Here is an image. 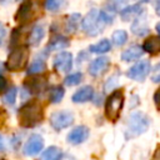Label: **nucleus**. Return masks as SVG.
<instances>
[{"label": "nucleus", "instance_id": "1", "mask_svg": "<svg viewBox=\"0 0 160 160\" xmlns=\"http://www.w3.org/2000/svg\"><path fill=\"white\" fill-rule=\"evenodd\" d=\"M19 124L22 128H32L40 124L44 119V109L40 101L30 100L19 109L18 112Z\"/></svg>", "mask_w": 160, "mask_h": 160}, {"label": "nucleus", "instance_id": "2", "mask_svg": "<svg viewBox=\"0 0 160 160\" xmlns=\"http://www.w3.org/2000/svg\"><path fill=\"white\" fill-rule=\"evenodd\" d=\"M111 22V18L104 12V11H99V10H90L86 16L82 20V30L85 34L90 35V36H95L101 32V29L104 25L110 24Z\"/></svg>", "mask_w": 160, "mask_h": 160}, {"label": "nucleus", "instance_id": "3", "mask_svg": "<svg viewBox=\"0 0 160 160\" xmlns=\"http://www.w3.org/2000/svg\"><path fill=\"white\" fill-rule=\"evenodd\" d=\"M124 106V92L122 90L112 91L105 101V116L109 121H116Z\"/></svg>", "mask_w": 160, "mask_h": 160}, {"label": "nucleus", "instance_id": "4", "mask_svg": "<svg viewBox=\"0 0 160 160\" xmlns=\"http://www.w3.org/2000/svg\"><path fill=\"white\" fill-rule=\"evenodd\" d=\"M149 128V119L145 114L140 111H135L130 115L129 121H128V130L126 135L128 138H134L139 136L142 132H145Z\"/></svg>", "mask_w": 160, "mask_h": 160}, {"label": "nucleus", "instance_id": "5", "mask_svg": "<svg viewBox=\"0 0 160 160\" xmlns=\"http://www.w3.org/2000/svg\"><path fill=\"white\" fill-rule=\"evenodd\" d=\"M29 58V50L25 46H19L15 48L8 56L6 60V69L10 71H20L25 68Z\"/></svg>", "mask_w": 160, "mask_h": 160}, {"label": "nucleus", "instance_id": "6", "mask_svg": "<svg viewBox=\"0 0 160 160\" xmlns=\"http://www.w3.org/2000/svg\"><path fill=\"white\" fill-rule=\"evenodd\" d=\"M40 12V6L38 0H25L18 9L15 14V20L18 22H30Z\"/></svg>", "mask_w": 160, "mask_h": 160}, {"label": "nucleus", "instance_id": "7", "mask_svg": "<svg viewBox=\"0 0 160 160\" xmlns=\"http://www.w3.org/2000/svg\"><path fill=\"white\" fill-rule=\"evenodd\" d=\"M74 122V115L70 111L60 110L50 115V124L55 130H62Z\"/></svg>", "mask_w": 160, "mask_h": 160}, {"label": "nucleus", "instance_id": "8", "mask_svg": "<svg viewBox=\"0 0 160 160\" xmlns=\"http://www.w3.org/2000/svg\"><path fill=\"white\" fill-rule=\"evenodd\" d=\"M149 72H150V62H149V60H141V61L136 62L134 66H131L128 70L126 75H128V78H130L132 80L144 81Z\"/></svg>", "mask_w": 160, "mask_h": 160}, {"label": "nucleus", "instance_id": "9", "mask_svg": "<svg viewBox=\"0 0 160 160\" xmlns=\"http://www.w3.org/2000/svg\"><path fill=\"white\" fill-rule=\"evenodd\" d=\"M52 66L59 72H68L72 68V55L69 51H61L54 56Z\"/></svg>", "mask_w": 160, "mask_h": 160}, {"label": "nucleus", "instance_id": "10", "mask_svg": "<svg viewBox=\"0 0 160 160\" xmlns=\"http://www.w3.org/2000/svg\"><path fill=\"white\" fill-rule=\"evenodd\" d=\"M42 146H44L42 138L39 134H34L25 142L24 149H22V152L25 155H28V156H34V155H36V154H39L41 151Z\"/></svg>", "mask_w": 160, "mask_h": 160}, {"label": "nucleus", "instance_id": "11", "mask_svg": "<svg viewBox=\"0 0 160 160\" xmlns=\"http://www.w3.org/2000/svg\"><path fill=\"white\" fill-rule=\"evenodd\" d=\"M88 136H89V129L84 125H79L69 132L68 141L72 145H79L81 142H84L88 139Z\"/></svg>", "mask_w": 160, "mask_h": 160}, {"label": "nucleus", "instance_id": "12", "mask_svg": "<svg viewBox=\"0 0 160 160\" xmlns=\"http://www.w3.org/2000/svg\"><path fill=\"white\" fill-rule=\"evenodd\" d=\"M109 66H110V60L108 58H98L90 62L89 74L91 76H99L102 72H105Z\"/></svg>", "mask_w": 160, "mask_h": 160}, {"label": "nucleus", "instance_id": "13", "mask_svg": "<svg viewBox=\"0 0 160 160\" xmlns=\"http://www.w3.org/2000/svg\"><path fill=\"white\" fill-rule=\"evenodd\" d=\"M24 85L31 91V92H40L46 88V78L44 76H34L26 79Z\"/></svg>", "mask_w": 160, "mask_h": 160}, {"label": "nucleus", "instance_id": "14", "mask_svg": "<svg viewBox=\"0 0 160 160\" xmlns=\"http://www.w3.org/2000/svg\"><path fill=\"white\" fill-rule=\"evenodd\" d=\"M142 50L149 54H152V55L160 54V36L146 38L142 42Z\"/></svg>", "mask_w": 160, "mask_h": 160}, {"label": "nucleus", "instance_id": "15", "mask_svg": "<svg viewBox=\"0 0 160 160\" xmlns=\"http://www.w3.org/2000/svg\"><path fill=\"white\" fill-rule=\"evenodd\" d=\"M94 96V89L90 85H86L81 89H79L74 95H72V101L74 102H85L89 101Z\"/></svg>", "mask_w": 160, "mask_h": 160}, {"label": "nucleus", "instance_id": "16", "mask_svg": "<svg viewBox=\"0 0 160 160\" xmlns=\"http://www.w3.org/2000/svg\"><path fill=\"white\" fill-rule=\"evenodd\" d=\"M142 52H144L142 48H140L138 45L130 46L125 51L121 52V60L122 61H132V60H136V59H139L142 55Z\"/></svg>", "mask_w": 160, "mask_h": 160}, {"label": "nucleus", "instance_id": "17", "mask_svg": "<svg viewBox=\"0 0 160 160\" xmlns=\"http://www.w3.org/2000/svg\"><path fill=\"white\" fill-rule=\"evenodd\" d=\"M44 35H45V29H44V26H42V25H36V26L31 30V32H30V35H29V44L32 45V46H38V45L41 42Z\"/></svg>", "mask_w": 160, "mask_h": 160}, {"label": "nucleus", "instance_id": "18", "mask_svg": "<svg viewBox=\"0 0 160 160\" xmlns=\"http://www.w3.org/2000/svg\"><path fill=\"white\" fill-rule=\"evenodd\" d=\"M62 158V151L56 146H49L40 155L39 160H60Z\"/></svg>", "mask_w": 160, "mask_h": 160}, {"label": "nucleus", "instance_id": "19", "mask_svg": "<svg viewBox=\"0 0 160 160\" xmlns=\"http://www.w3.org/2000/svg\"><path fill=\"white\" fill-rule=\"evenodd\" d=\"M141 11H142V9H141V6H140L139 4L128 6V8H125V9L121 11V19H122L124 21L130 20V19H132V18H136Z\"/></svg>", "mask_w": 160, "mask_h": 160}, {"label": "nucleus", "instance_id": "20", "mask_svg": "<svg viewBox=\"0 0 160 160\" xmlns=\"http://www.w3.org/2000/svg\"><path fill=\"white\" fill-rule=\"evenodd\" d=\"M110 49H111V44L108 39H104V40H101V41H99V42H96L89 48V50L91 52H95V54H104V52H108Z\"/></svg>", "mask_w": 160, "mask_h": 160}, {"label": "nucleus", "instance_id": "21", "mask_svg": "<svg viewBox=\"0 0 160 160\" xmlns=\"http://www.w3.org/2000/svg\"><path fill=\"white\" fill-rule=\"evenodd\" d=\"M66 46H69L68 39L59 36V38L51 40V42L48 45V49H46V50H48V51H51V50H62V49H65Z\"/></svg>", "mask_w": 160, "mask_h": 160}, {"label": "nucleus", "instance_id": "22", "mask_svg": "<svg viewBox=\"0 0 160 160\" xmlns=\"http://www.w3.org/2000/svg\"><path fill=\"white\" fill-rule=\"evenodd\" d=\"M45 61L42 60V59H36V60H34V62L30 65V68H29V70H28V74L29 75H31V74H40V72H42L44 70H45Z\"/></svg>", "mask_w": 160, "mask_h": 160}, {"label": "nucleus", "instance_id": "23", "mask_svg": "<svg viewBox=\"0 0 160 160\" xmlns=\"http://www.w3.org/2000/svg\"><path fill=\"white\" fill-rule=\"evenodd\" d=\"M126 39H128V32L125 30L120 29V30H115L112 32V41H114V44L116 46H120V45L125 44Z\"/></svg>", "mask_w": 160, "mask_h": 160}, {"label": "nucleus", "instance_id": "24", "mask_svg": "<svg viewBox=\"0 0 160 160\" xmlns=\"http://www.w3.org/2000/svg\"><path fill=\"white\" fill-rule=\"evenodd\" d=\"M64 94H65V91H64L62 86H55L50 92V101L54 102V104L60 102L64 98Z\"/></svg>", "mask_w": 160, "mask_h": 160}, {"label": "nucleus", "instance_id": "25", "mask_svg": "<svg viewBox=\"0 0 160 160\" xmlns=\"http://www.w3.org/2000/svg\"><path fill=\"white\" fill-rule=\"evenodd\" d=\"M65 5V0H45L44 6L49 11H59Z\"/></svg>", "mask_w": 160, "mask_h": 160}, {"label": "nucleus", "instance_id": "26", "mask_svg": "<svg viewBox=\"0 0 160 160\" xmlns=\"http://www.w3.org/2000/svg\"><path fill=\"white\" fill-rule=\"evenodd\" d=\"M81 80H82V74L81 72H74V74H71V75H69V76L65 78L64 84L66 86H74V85L80 84Z\"/></svg>", "mask_w": 160, "mask_h": 160}, {"label": "nucleus", "instance_id": "27", "mask_svg": "<svg viewBox=\"0 0 160 160\" xmlns=\"http://www.w3.org/2000/svg\"><path fill=\"white\" fill-rule=\"evenodd\" d=\"M16 94H18V90L16 88H11L10 90H8L2 98V101L8 105H12L15 104V100H16Z\"/></svg>", "mask_w": 160, "mask_h": 160}, {"label": "nucleus", "instance_id": "28", "mask_svg": "<svg viewBox=\"0 0 160 160\" xmlns=\"http://www.w3.org/2000/svg\"><path fill=\"white\" fill-rule=\"evenodd\" d=\"M79 19H80V15H79V14H72V15H70V18H69V20H68V29H69V31L72 32V31L76 30Z\"/></svg>", "mask_w": 160, "mask_h": 160}, {"label": "nucleus", "instance_id": "29", "mask_svg": "<svg viewBox=\"0 0 160 160\" xmlns=\"http://www.w3.org/2000/svg\"><path fill=\"white\" fill-rule=\"evenodd\" d=\"M151 80L154 82H160V62L154 68L152 75H151Z\"/></svg>", "mask_w": 160, "mask_h": 160}, {"label": "nucleus", "instance_id": "30", "mask_svg": "<svg viewBox=\"0 0 160 160\" xmlns=\"http://www.w3.org/2000/svg\"><path fill=\"white\" fill-rule=\"evenodd\" d=\"M154 102H155V105H156V108L160 110V88L155 91V94H154Z\"/></svg>", "mask_w": 160, "mask_h": 160}, {"label": "nucleus", "instance_id": "31", "mask_svg": "<svg viewBox=\"0 0 160 160\" xmlns=\"http://www.w3.org/2000/svg\"><path fill=\"white\" fill-rule=\"evenodd\" d=\"M5 88H6V80H5V78H4V76H1V75H0V94L5 90Z\"/></svg>", "mask_w": 160, "mask_h": 160}, {"label": "nucleus", "instance_id": "32", "mask_svg": "<svg viewBox=\"0 0 160 160\" xmlns=\"http://www.w3.org/2000/svg\"><path fill=\"white\" fill-rule=\"evenodd\" d=\"M4 38H5V28L2 26V24L0 22V46L4 41Z\"/></svg>", "mask_w": 160, "mask_h": 160}, {"label": "nucleus", "instance_id": "33", "mask_svg": "<svg viewBox=\"0 0 160 160\" xmlns=\"http://www.w3.org/2000/svg\"><path fill=\"white\" fill-rule=\"evenodd\" d=\"M151 160H160V145L156 148V150L154 151V155L151 158Z\"/></svg>", "mask_w": 160, "mask_h": 160}, {"label": "nucleus", "instance_id": "34", "mask_svg": "<svg viewBox=\"0 0 160 160\" xmlns=\"http://www.w3.org/2000/svg\"><path fill=\"white\" fill-rule=\"evenodd\" d=\"M155 11H156V14L160 16V0H158V1H156V5H155Z\"/></svg>", "mask_w": 160, "mask_h": 160}, {"label": "nucleus", "instance_id": "35", "mask_svg": "<svg viewBox=\"0 0 160 160\" xmlns=\"http://www.w3.org/2000/svg\"><path fill=\"white\" fill-rule=\"evenodd\" d=\"M156 31H158V34L160 35V22L156 24Z\"/></svg>", "mask_w": 160, "mask_h": 160}, {"label": "nucleus", "instance_id": "36", "mask_svg": "<svg viewBox=\"0 0 160 160\" xmlns=\"http://www.w3.org/2000/svg\"><path fill=\"white\" fill-rule=\"evenodd\" d=\"M1 148H2V141H1V138H0V150H1Z\"/></svg>", "mask_w": 160, "mask_h": 160}]
</instances>
